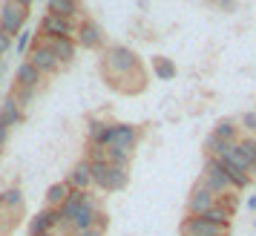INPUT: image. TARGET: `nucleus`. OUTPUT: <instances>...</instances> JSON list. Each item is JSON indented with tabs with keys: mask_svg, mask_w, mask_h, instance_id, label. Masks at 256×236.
<instances>
[{
	"mask_svg": "<svg viewBox=\"0 0 256 236\" xmlns=\"http://www.w3.org/2000/svg\"><path fill=\"white\" fill-rule=\"evenodd\" d=\"M101 72H104V81L124 95L144 92V86H147V72L141 66L138 52L127 44H112L104 49Z\"/></svg>",
	"mask_w": 256,
	"mask_h": 236,
	"instance_id": "1",
	"label": "nucleus"
},
{
	"mask_svg": "<svg viewBox=\"0 0 256 236\" xmlns=\"http://www.w3.org/2000/svg\"><path fill=\"white\" fill-rule=\"evenodd\" d=\"M92 167V188L104 190V193H118L130 184V167H118L110 158L106 162H95Z\"/></svg>",
	"mask_w": 256,
	"mask_h": 236,
	"instance_id": "2",
	"label": "nucleus"
},
{
	"mask_svg": "<svg viewBox=\"0 0 256 236\" xmlns=\"http://www.w3.org/2000/svg\"><path fill=\"white\" fill-rule=\"evenodd\" d=\"M198 182H202L204 188H210L216 196H224V193H230L233 190L224 162H222V158H210V156H204V173H202Z\"/></svg>",
	"mask_w": 256,
	"mask_h": 236,
	"instance_id": "3",
	"label": "nucleus"
},
{
	"mask_svg": "<svg viewBox=\"0 0 256 236\" xmlns=\"http://www.w3.org/2000/svg\"><path fill=\"white\" fill-rule=\"evenodd\" d=\"M75 32H78L75 20H66V18H58V14L49 12L38 24V40H55V38H72L75 40Z\"/></svg>",
	"mask_w": 256,
	"mask_h": 236,
	"instance_id": "4",
	"label": "nucleus"
},
{
	"mask_svg": "<svg viewBox=\"0 0 256 236\" xmlns=\"http://www.w3.org/2000/svg\"><path fill=\"white\" fill-rule=\"evenodd\" d=\"M141 132L136 124H112L110 136H106V150H124V153H136Z\"/></svg>",
	"mask_w": 256,
	"mask_h": 236,
	"instance_id": "5",
	"label": "nucleus"
},
{
	"mask_svg": "<svg viewBox=\"0 0 256 236\" xmlns=\"http://www.w3.org/2000/svg\"><path fill=\"white\" fill-rule=\"evenodd\" d=\"M26 20H29V9H26V6H18L12 0H6V3L0 6V29H3L6 35L18 38L26 29Z\"/></svg>",
	"mask_w": 256,
	"mask_h": 236,
	"instance_id": "6",
	"label": "nucleus"
},
{
	"mask_svg": "<svg viewBox=\"0 0 256 236\" xmlns=\"http://www.w3.org/2000/svg\"><path fill=\"white\" fill-rule=\"evenodd\" d=\"M75 44L81 49H90V52H98V49H106V35L101 24H95L90 18H81L78 20V32H75Z\"/></svg>",
	"mask_w": 256,
	"mask_h": 236,
	"instance_id": "7",
	"label": "nucleus"
},
{
	"mask_svg": "<svg viewBox=\"0 0 256 236\" xmlns=\"http://www.w3.org/2000/svg\"><path fill=\"white\" fill-rule=\"evenodd\" d=\"M178 230H182V236H230V228L210 222L204 216H187V219H182Z\"/></svg>",
	"mask_w": 256,
	"mask_h": 236,
	"instance_id": "8",
	"label": "nucleus"
},
{
	"mask_svg": "<svg viewBox=\"0 0 256 236\" xmlns=\"http://www.w3.org/2000/svg\"><path fill=\"white\" fill-rule=\"evenodd\" d=\"M60 228V213L55 208H46L44 204V210H38L29 222H26V234L29 236H46V234H55Z\"/></svg>",
	"mask_w": 256,
	"mask_h": 236,
	"instance_id": "9",
	"label": "nucleus"
},
{
	"mask_svg": "<svg viewBox=\"0 0 256 236\" xmlns=\"http://www.w3.org/2000/svg\"><path fill=\"white\" fill-rule=\"evenodd\" d=\"M29 60L44 72V78H46V75H58V72L64 70V64L55 58V52H52L44 40H35V46L29 49Z\"/></svg>",
	"mask_w": 256,
	"mask_h": 236,
	"instance_id": "10",
	"label": "nucleus"
},
{
	"mask_svg": "<svg viewBox=\"0 0 256 236\" xmlns=\"http://www.w3.org/2000/svg\"><path fill=\"white\" fill-rule=\"evenodd\" d=\"M216 202H219V196L210 188H204L202 182H196V188L190 190V196H187V216H204Z\"/></svg>",
	"mask_w": 256,
	"mask_h": 236,
	"instance_id": "11",
	"label": "nucleus"
},
{
	"mask_svg": "<svg viewBox=\"0 0 256 236\" xmlns=\"http://www.w3.org/2000/svg\"><path fill=\"white\" fill-rule=\"evenodd\" d=\"M44 84V72L38 70L32 60L26 58L18 64V72H14V86H24V90H40Z\"/></svg>",
	"mask_w": 256,
	"mask_h": 236,
	"instance_id": "12",
	"label": "nucleus"
},
{
	"mask_svg": "<svg viewBox=\"0 0 256 236\" xmlns=\"http://www.w3.org/2000/svg\"><path fill=\"white\" fill-rule=\"evenodd\" d=\"M64 182H66L72 190H90V188H92V167H90V162H86V158H81V162H78V164L66 173V178H64Z\"/></svg>",
	"mask_w": 256,
	"mask_h": 236,
	"instance_id": "13",
	"label": "nucleus"
},
{
	"mask_svg": "<svg viewBox=\"0 0 256 236\" xmlns=\"http://www.w3.org/2000/svg\"><path fill=\"white\" fill-rule=\"evenodd\" d=\"M46 12L58 14V18H66V20H81V0H46Z\"/></svg>",
	"mask_w": 256,
	"mask_h": 236,
	"instance_id": "14",
	"label": "nucleus"
},
{
	"mask_svg": "<svg viewBox=\"0 0 256 236\" xmlns=\"http://www.w3.org/2000/svg\"><path fill=\"white\" fill-rule=\"evenodd\" d=\"M110 127L112 121H104V118H90L86 121V144L92 147H106V136H110Z\"/></svg>",
	"mask_w": 256,
	"mask_h": 236,
	"instance_id": "15",
	"label": "nucleus"
},
{
	"mask_svg": "<svg viewBox=\"0 0 256 236\" xmlns=\"http://www.w3.org/2000/svg\"><path fill=\"white\" fill-rule=\"evenodd\" d=\"M24 190L20 188H6V190H0V210L3 213H9V216H14V213H20L24 210Z\"/></svg>",
	"mask_w": 256,
	"mask_h": 236,
	"instance_id": "16",
	"label": "nucleus"
},
{
	"mask_svg": "<svg viewBox=\"0 0 256 236\" xmlns=\"http://www.w3.org/2000/svg\"><path fill=\"white\" fill-rule=\"evenodd\" d=\"M52 52H55V58L60 60V64H70L75 55H78V44L72 40V38H55V40H44Z\"/></svg>",
	"mask_w": 256,
	"mask_h": 236,
	"instance_id": "17",
	"label": "nucleus"
},
{
	"mask_svg": "<svg viewBox=\"0 0 256 236\" xmlns=\"http://www.w3.org/2000/svg\"><path fill=\"white\" fill-rule=\"evenodd\" d=\"M213 136H219L222 142H228V144H239L242 127H239V121H233V118H219L216 127H213Z\"/></svg>",
	"mask_w": 256,
	"mask_h": 236,
	"instance_id": "18",
	"label": "nucleus"
},
{
	"mask_svg": "<svg viewBox=\"0 0 256 236\" xmlns=\"http://www.w3.org/2000/svg\"><path fill=\"white\" fill-rule=\"evenodd\" d=\"M150 70L152 75L158 78V81H176V75H178V66H176L173 58H164V55H156L150 60Z\"/></svg>",
	"mask_w": 256,
	"mask_h": 236,
	"instance_id": "19",
	"label": "nucleus"
},
{
	"mask_svg": "<svg viewBox=\"0 0 256 236\" xmlns=\"http://www.w3.org/2000/svg\"><path fill=\"white\" fill-rule=\"evenodd\" d=\"M0 121L6 124V127H14V124H20L24 121V106L18 104V98L9 95L3 104H0Z\"/></svg>",
	"mask_w": 256,
	"mask_h": 236,
	"instance_id": "20",
	"label": "nucleus"
},
{
	"mask_svg": "<svg viewBox=\"0 0 256 236\" xmlns=\"http://www.w3.org/2000/svg\"><path fill=\"white\" fill-rule=\"evenodd\" d=\"M70 193H72V188L66 184V182H55V184H49L46 196H44V199H46V208H55V210H58L60 204L70 199Z\"/></svg>",
	"mask_w": 256,
	"mask_h": 236,
	"instance_id": "21",
	"label": "nucleus"
},
{
	"mask_svg": "<svg viewBox=\"0 0 256 236\" xmlns=\"http://www.w3.org/2000/svg\"><path fill=\"white\" fill-rule=\"evenodd\" d=\"M35 40H38V32H32V29H24L20 35L14 38V55L18 58H29V49L35 46Z\"/></svg>",
	"mask_w": 256,
	"mask_h": 236,
	"instance_id": "22",
	"label": "nucleus"
},
{
	"mask_svg": "<svg viewBox=\"0 0 256 236\" xmlns=\"http://www.w3.org/2000/svg\"><path fill=\"white\" fill-rule=\"evenodd\" d=\"M236 147H239V153L244 156V162L250 164V173L256 176V136H242Z\"/></svg>",
	"mask_w": 256,
	"mask_h": 236,
	"instance_id": "23",
	"label": "nucleus"
},
{
	"mask_svg": "<svg viewBox=\"0 0 256 236\" xmlns=\"http://www.w3.org/2000/svg\"><path fill=\"white\" fill-rule=\"evenodd\" d=\"M204 219H210V222L216 224H224V228H230V219H233V210H228L222 202H216L213 208H210L208 213H204Z\"/></svg>",
	"mask_w": 256,
	"mask_h": 236,
	"instance_id": "24",
	"label": "nucleus"
},
{
	"mask_svg": "<svg viewBox=\"0 0 256 236\" xmlns=\"http://www.w3.org/2000/svg\"><path fill=\"white\" fill-rule=\"evenodd\" d=\"M228 147H230V144L222 142L219 136H213V132H210L208 138H204V156H210V158H219V156L224 153Z\"/></svg>",
	"mask_w": 256,
	"mask_h": 236,
	"instance_id": "25",
	"label": "nucleus"
},
{
	"mask_svg": "<svg viewBox=\"0 0 256 236\" xmlns=\"http://www.w3.org/2000/svg\"><path fill=\"white\" fill-rule=\"evenodd\" d=\"M239 127H242L248 136H256V110H248V112L239 118Z\"/></svg>",
	"mask_w": 256,
	"mask_h": 236,
	"instance_id": "26",
	"label": "nucleus"
},
{
	"mask_svg": "<svg viewBox=\"0 0 256 236\" xmlns=\"http://www.w3.org/2000/svg\"><path fill=\"white\" fill-rule=\"evenodd\" d=\"M12 95L18 98V104H20V106H26V104H32V101H35L38 90H24V86H14Z\"/></svg>",
	"mask_w": 256,
	"mask_h": 236,
	"instance_id": "27",
	"label": "nucleus"
},
{
	"mask_svg": "<svg viewBox=\"0 0 256 236\" xmlns=\"http://www.w3.org/2000/svg\"><path fill=\"white\" fill-rule=\"evenodd\" d=\"M86 162H90V164L106 162V147H92V144H86Z\"/></svg>",
	"mask_w": 256,
	"mask_h": 236,
	"instance_id": "28",
	"label": "nucleus"
},
{
	"mask_svg": "<svg viewBox=\"0 0 256 236\" xmlns=\"http://www.w3.org/2000/svg\"><path fill=\"white\" fill-rule=\"evenodd\" d=\"M239 190H230V193H224V196H219V202L228 208V210H233L236 213V208H239V196H236Z\"/></svg>",
	"mask_w": 256,
	"mask_h": 236,
	"instance_id": "29",
	"label": "nucleus"
},
{
	"mask_svg": "<svg viewBox=\"0 0 256 236\" xmlns=\"http://www.w3.org/2000/svg\"><path fill=\"white\" fill-rule=\"evenodd\" d=\"M9 49H14V38H12V35H6V32L0 29V58H3Z\"/></svg>",
	"mask_w": 256,
	"mask_h": 236,
	"instance_id": "30",
	"label": "nucleus"
},
{
	"mask_svg": "<svg viewBox=\"0 0 256 236\" xmlns=\"http://www.w3.org/2000/svg\"><path fill=\"white\" fill-rule=\"evenodd\" d=\"M9 228H12V219H9V213L0 210V234H6Z\"/></svg>",
	"mask_w": 256,
	"mask_h": 236,
	"instance_id": "31",
	"label": "nucleus"
},
{
	"mask_svg": "<svg viewBox=\"0 0 256 236\" xmlns=\"http://www.w3.org/2000/svg\"><path fill=\"white\" fill-rule=\"evenodd\" d=\"M216 3H219V9H224V12H236V6H239L236 0H216Z\"/></svg>",
	"mask_w": 256,
	"mask_h": 236,
	"instance_id": "32",
	"label": "nucleus"
},
{
	"mask_svg": "<svg viewBox=\"0 0 256 236\" xmlns=\"http://www.w3.org/2000/svg\"><path fill=\"white\" fill-rule=\"evenodd\" d=\"M9 130H12V127H6V124L0 121V147H3V144L9 142Z\"/></svg>",
	"mask_w": 256,
	"mask_h": 236,
	"instance_id": "33",
	"label": "nucleus"
},
{
	"mask_svg": "<svg viewBox=\"0 0 256 236\" xmlns=\"http://www.w3.org/2000/svg\"><path fill=\"white\" fill-rule=\"evenodd\" d=\"M72 236H106V234L98 230V228H92V230H78V234H72Z\"/></svg>",
	"mask_w": 256,
	"mask_h": 236,
	"instance_id": "34",
	"label": "nucleus"
},
{
	"mask_svg": "<svg viewBox=\"0 0 256 236\" xmlns=\"http://www.w3.org/2000/svg\"><path fill=\"white\" fill-rule=\"evenodd\" d=\"M244 208H248V210H256V196H248V199H244Z\"/></svg>",
	"mask_w": 256,
	"mask_h": 236,
	"instance_id": "35",
	"label": "nucleus"
},
{
	"mask_svg": "<svg viewBox=\"0 0 256 236\" xmlns=\"http://www.w3.org/2000/svg\"><path fill=\"white\" fill-rule=\"evenodd\" d=\"M12 3H18V6H26V9H29V6L35 3V0H12Z\"/></svg>",
	"mask_w": 256,
	"mask_h": 236,
	"instance_id": "36",
	"label": "nucleus"
},
{
	"mask_svg": "<svg viewBox=\"0 0 256 236\" xmlns=\"http://www.w3.org/2000/svg\"><path fill=\"white\" fill-rule=\"evenodd\" d=\"M0 84H3V66H0Z\"/></svg>",
	"mask_w": 256,
	"mask_h": 236,
	"instance_id": "37",
	"label": "nucleus"
},
{
	"mask_svg": "<svg viewBox=\"0 0 256 236\" xmlns=\"http://www.w3.org/2000/svg\"><path fill=\"white\" fill-rule=\"evenodd\" d=\"M46 236H60V234H46Z\"/></svg>",
	"mask_w": 256,
	"mask_h": 236,
	"instance_id": "38",
	"label": "nucleus"
},
{
	"mask_svg": "<svg viewBox=\"0 0 256 236\" xmlns=\"http://www.w3.org/2000/svg\"><path fill=\"white\" fill-rule=\"evenodd\" d=\"M40 3H46V0H40Z\"/></svg>",
	"mask_w": 256,
	"mask_h": 236,
	"instance_id": "39",
	"label": "nucleus"
},
{
	"mask_svg": "<svg viewBox=\"0 0 256 236\" xmlns=\"http://www.w3.org/2000/svg\"><path fill=\"white\" fill-rule=\"evenodd\" d=\"M254 228H256V222H254Z\"/></svg>",
	"mask_w": 256,
	"mask_h": 236,
	"instance_id": "40",
	"label": "nucleus"
}]
</instances>
